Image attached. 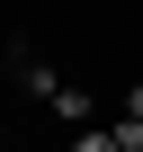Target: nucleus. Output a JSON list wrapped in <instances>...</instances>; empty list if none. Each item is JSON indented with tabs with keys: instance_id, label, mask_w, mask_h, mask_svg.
Here are the masks:
<instances>
[{
	"instance_id": "1",
	"label": "nucleus",
	"mask_w": 143,
	"mask_h": 152,
	"mask_svg": "<svg viewBox=\"0 0 143 152\" xmlns=\"http://www.w3.org/2000/svg\"><path fill=\"white\" fill-rule=\"evenodd\" d=\"M72 152H125V143H116V125H107V134H81Z\"/></svg>"
},
{
	"instance_id": "2",
	"label": "nucleus",
	"mask_w": 143,
	"mask_h": 152,
	"mask_svg": "<svg viewBox=\"0 0 143 152\" xmlns=\"http://www.w3.org/2000/svg\"><path fill=\"white\" fill-rule=\"evenodd\" d=\"M0 152H9V125H0Z\"/></svg>"
}]
</instances>
